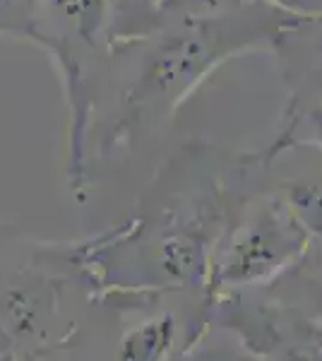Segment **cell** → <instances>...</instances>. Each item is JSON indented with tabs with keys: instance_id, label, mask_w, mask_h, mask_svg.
Returning a JSON list of instances; mask_svg holds the SVG:
<instances>
[{
	"instance_id": "obj_1",
	"label": "cell",
	"mask_w": 322,
	"mask_h": 361,
	"mask_svg": "<svg viewBox=\"0 0 322 361\" xmlns=\"http://www.w3.org/2000/svg\"><path fill=\"white\" fill-rule=\"evenodd\" d=\"M216 61V34L204 25L166 32L140 58V68L125 90L130 114L173 104Z\"/></svg>"
},
{
	"instance_id": "obj_2",
	"label": "cell",
	"mask_w": 322,
	"mask_h": 361,
	"mask_svg": "<svg viewBox=\"0 0 322 361\" xmlns=\"http://www.w3.org/2000/svg\"><path fill=\"white\" fill-rule=\"evenodd\" d=\"M308 243V234L289 207H265L245 224L219 267L224 284H250L272 277L296 258Z\"/></svg>"
},
{
	"instance_id": "obj_3",
	"label": "cell",
	"mask_w": 322,
	"mask_h": 361,
	"mask_svg": "<svg viewBox=\"0 0 322 361\" xmlns=\"http://www.w3.org/2000/svg\"><path fill=\"white\" fill-rule=\"evenodd\" d=\"M175 337L171 316L154 318L132 328L120 342V361H163Z\"/></svg>"
},
{
	"instance_id": "obj_4",
	"label": "cell",
	"mask_w": 322,
	"mask_h": 361,
	"mask_svg": "<svg viewBox=\"0 0 322 361\" xmlns=\"http://www.w3.org/2000/svg\"><path fill=\"white\" fill-rule=\"evenodd\" d=\"M202 248L188 234H171L161 243V265L171 277L180 282H190L202 270Z\"/></svg>"
},
{
	"instance_id": "obj_5",
	"label": "cell",
	"mask_w": 322,
	"mask_h": 361,
	"mask_svg": "<svg viewBox=\"0 0 322 361\" xmlns=\"http://www.w3.org/2000/svg\"><path fill=\"white\" fill-rule=\"evenodd\" d=\"M289 212L308 238L322 241V183H296L289 188Z\"/></svg>"
},
{
	"instance_id": "obj_6",
	"label": "cell",
	"mask_w": 322,
	"mask_h": 361,
	"mask_svg": "<svg viewBox=\"0 0 322 361\" xmlns=\"http://www.w3.org/2000/svg\"><path fill=\"white\" fill-rule=\"evenodd\" d=\"M39 0H0V39H20L34 44Z\"/></svg>"
},
{
	"instance_id": "obj_7",
	"label": "cell",
	"mask_w": 322,
	"mask_h": 361,
	"mask_svg": "<svg viewBox=\"0 0 322 361\" xmlns=\"http://www.w3.org/2000/svg\"><path fill=\"white\" fill-rule=\"evenodd\" d=\"M313 128H315V137L322 145V106H318L313 111Z\"/></svg>"
}]
</instances>
